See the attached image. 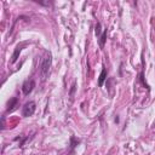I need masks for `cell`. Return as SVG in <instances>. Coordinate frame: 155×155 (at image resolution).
Here are the masks:
<instances>
[{
    "label": "cell",
    "instance_id": "7",
    "mask_svg": "<svg viewBox=\"0 0 155 155\" xmlns=\"http://www.w3.org/2000/svg\"><path fill=\"white\" fill-rule=\"evenodd\" d=\"M21 51H22V46L18 45V46L15 49V52H14V55H12V60H11V63H15V62L17 61V58H18V56H19Z\"/></svg>",
    "mask_w": 155,
    "mask_h": 155
},
{
    "label": "cell",
    "instance_id": "4",
    "mask_svg": "<svg viewBox=\"0 0 155 155\" xmlns=\"http://www.w3.org/2000/svg\"><path fill=\"white\" fill-rule=\"evenodd\" d=\"M107 75H108V72H107V68H103L101 74H99V78H98V86L99 87H102L104 81L107 80Z\"/></svg>",
    "mask_w": 155,
    "mask_h": 155
},
{
    "label": "cell",
    "instance_id": "10",
    "mask_svg": "<svg viewBox=\"0 0 155 155\" xmlns=\"http://www.w3.org/2000/svg\"><path fill=\"white\" fill-rule=\"evenodd\" d=\"M151 131H153V132H155V121H154L153 125H151Z\"/></svg>",
    "mask_w": 155,
    "mask_h": 155
},
{
    "label": "cell",
    "instance_id": "2",
    "mask_svg": "<svg viewBox=\"0 0 155 155\" xmlns=\"http://www.w3.org/2000/svg\"><path fill=\"white\" fill-rule=\"evenodd\" d=\"M35 109H37V104L34 101H29L27 102L23 108H22V116H24V118H29L32 116L33 114L35 113Z\"/></svg>",
    "mask_w": 155,
    "mask_h": 155
},
{
    "label": "cell",
    "instance_id": "1",
    "mask_svg": "<svg viewBox=\"0 0 155 155\" xmlns=\"http://www.w3.org/2000/svg\"><path fill=\"white\" fill-rule=\"evenodd\" d=\"M51 64H52V55H51V52H46L45 57L42 58L41 64H40V74H41L42 80H45L47 78L50 68H51Z\"/></svg>",
    "mask_w": 155,
    "mask_h": 155
},
{
    "label": "cell",
    "instance_id": "3",
    "mask_svg": "<svg viewBox=\"0 0 155 155\" xmlns=\"http://www.w3.org/2000/svg\"><path fill=\"white\" fill-rule=\"evenodd\" d=\"M35 87V81L34 80H26L23 83V85H22V91H23V95L24 96H28L33 90H34Z\"/></svg>",
    "mask_w": 155,
    "mask_h": 155
},
{
    "label": "cell",
    "instance_id": "5",
    "mask_svg": "<svg viewBox=\"0 0 155 155\" xmlns=\"http://www.w3.org/2000/svg\"><path fill=\"white\" fill-rule=\"evenodd\" d=\"M17 103H18V98L17 97L11 98L10 101L7 102V112H12V110L17 107Z\"/></svg>",
    "mask_w": 155,
    "mask_h": 155
},
{
    "label": "cell",
    "instance_id": "8",
    "mask_svg": "<svg viewBox=\"0 0 155 155\" xmlns=\"http://www.w3.org/2000/svg\"><path fill=\"white\" fill-rule=\"evenodd\" d=\"M79 143H80V141H79V139L75 138V137H72V138H70V148H72V149H74L78 144H79Z\"/></svg>",
    "mask_w": 155,
    "mask_h": 155
},
{
    "label": "cell",
    "instance_id": "9",
    "mask_svg": "<svg viewBox=\"0 0 155 155\" xmlns=\"http://www.w3.org/2000/svg\"><path fill=\"white\" fill-rule=\"evenodd\" d=\"M95 32H96V34H97V37L99 38V37H101L102 35V24L101 23H97L96 24V29H95Z\"/></svg>",
    "mask_w": 155,
    "mask_h": 155
},
{
    "label": "cell",
    "instance_id": "6",
    "mask_svg": "<svg viewBox=\"0 0 155 155\" xmlns=\"http://www.w3.org/2000/svg\"><path fill=\"white\" fill-rule=\"evenodd\" d=\"M107 34H108V30H107V29H103L102 35L99 37V39H98L99 47H101V49H103V47H104V44H105V41H107Z\"/></svg>",
    "mask_w": 155,
    "mask_h": 155
}]
</instances>
